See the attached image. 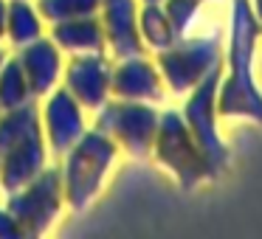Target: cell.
<instances>
[{
	"label": "cell",
	"mask_w": 262,
	"mask_h": 239,
	"mask_svg": "<svg viewBox=\"0 0 262 239\" xmlns=\"http://www.w3.org/2000/svg\"><path fill=\"white\" fill-rule=\"evenodd\" d=\"M262 23L251 0H231L228 45L217 85V118H251L262 124V90L256 85L254 57Z\"/></svg>",
	"instance_id": "cell-1"
},
{
	"label": "cell",
	"mask_w": 262,
	"mask_h": 239,
	"mask_svg": "<svg viewBox=\"0 0 262 239\" xmlns=\"http://www.w3.org/2000/svg\"><path fill=\"white\" fill-rule=\"evenodd\" d=\"M116 155H119V144L96 127L85 130L79 141L65 152V163L59 169H62L65 205L71 211H85L96 200Z\"/></svg>",
	"instance_id": "cell-2"
},
{
	"label": "cell",
	"mask_w": 262,
	"mask_h": 239,
	"mask_svg": "<svg viewBox=\"0 0 262 239\" xmlns=\"http://www.w3.org/2000/svg\"><path fill=\"white\" fill-rule=\"evenodd\" d=\"M152 155L166 172H172L183 188H194L203 180H211L209 160L203 158L200 147L194 144L192 132H189L186 121H183L181 110H164L158 115V130H155L152 141Z\"/></svg>",
	"instance_id": "cell-3"
},
{
	"label": "cell",
	"mask_w": 262,
	"mask_h": 239,
	"mask_svg": "<svg viewBox=\"0 0 262 239\" xmlns=\"http://www.w3.org/2000/svg\"><path fill=\"white\" fill-rule=\"evenodd\" d=\"M223 62V37L206 34V37H178L169 48L155 54V65L161 70L166 90L169 93H189L206 74Z\"/></svg>",
	"instance_id": "cell-4"
},
{
	"label": "cell",
	"mask_w": 262,
	"mask_h": 239,
	"mask_svg": "<svg viewBox=\"0 0 262 239\" xmlns=\"http://www.w3.org/2000/svg\"><path fill=\"white\" fill-rule=\"evenodd\" d=\"M158 110L149 102H130V99H107L96 110L93 127L110 135L119 149L133 158L152 155V141L158 130Z\"/></svg>",
	"instance_id": "cell-5"
},
{
	"label": "cell",
	"mask_w": 262,
	"mask_h": 239,
	"mask_svg": "<svg viewBox=\"0 0 262 239\" xmlns=\"http://www.w3.org/2000/svg\"><path fill=\"white\" fill-rule=\"evenodd\" d=\"M220 74H223V62L186 93V104L181 110L183 121H186L203 158L209 160L214 177L228 163V144L223 141L220 130H217V85H220Z\"/></svg>",
	"instance_id": "cell-6"
},
{
	"label": "cell",
	"mask_w": 262,
	"mask_h": 239,
	"mask_svg": "<svg viewBox=\"0 0 262 239\" xmlns=\"http://www.w3.org/2000/svg\"><path fill=\"white\" fill-rule=\"evenodd\" d=\"M65 205L62 188V169L46 166L31 183H26L17 192H9L6 208L23 228V236H40L54 225Z\"/></svg>",
	"instance_id": "cell-7"
},
{
	"label": "cell",
	"mask_w": 262,
	"mask_h": 239,
	"mask_svg": "<svg viewBox=\"0 0 262 239\" xmlns=\"http://www.w3.org/2000/svg\"><path fill=\"white\" fill-rule=\"evenodd\" d=\"M110 79H113V59L107 51L74 54L62 68V87L85 110H99L110 99Z\"/></svg>",
	"instance_id": "cell-8"
},
{
	"label": "cell",
	"mask_w": 262,
	"mask_h": 239,
	"mask_svg": "<svg viewBox=\"0 0 262 239\" xmlns=\"http://www.w3.org/2000/svg\"><path fill=\"white\" fill-rule=\"evenodd\" d=\"M40 124L48 152L65 155L82 138L85 127V107L71 96L65 87H54L46 96V104L40 107Z\"/></svg>",
	"instance_id": "cell-9"
},
{
	"label": "cell",
	"mask_w": 262,
	"mask_h": 239,
	"mask_svg": "<svg viewBox=\"0 0 262 239\" xmlns=\"http://www.w3.org/2000/svg\"><path fill=\"white\" fill-rule=\"evenodd\" d=\"M99 20L104 31V51L110 54V59L147 54V45L138 34V0H102Z\"/></svg>",
	"instance_id": "cell-10"
},
{
	"label": "cell",
	"mask_w": 262,
	"mask_h": 239,
	"mask_svg": "<svg viewBox=\"0 0 262 239\" xmlns=\"http://www.w3.org/2000/svg\"><path fill=\"white\" fill-rule=\"evenodd\" d=\"M110 96L113 99H130V102H164L166 85L161 79V70L155 59L147 54L124 57L113 62V79H110Z\"/></svg>",
	"instance_id": "cell-11"
},
{
	"label": "cell",
	"mask_w": 262,
	"mask_h": 239,
	"mask_svg": "<svg viewBox=\"0 0 262 239\" xmlns=\"http://www.w3.org/2000/svg\"><path fill=\"white\" fill-rule=\"evenodd\" d=\"M14 57L20 59V68H23L26 79H29V87H31V96L34 99H46L59 85V79H62L65 59H62L59 45L51 37H46V34L37 37L34 42L17 48Z\"/></svg>",
	"instance_id": "cell-12"
},
{
	"label": "cell",
	"mask_w": 262,
	"mask_h": 239,
	"mask_svg": "<svg viewBox=\"0 0 262 239\" xmlns=\"http://www.w3.org/2000/svg\"><path fill=\"white\" fill-rule=\"evenodd\" d=\"M48 166V147L46 138L34 135L29 141L17 144L6 155H0V188L3 192H17L26 183H31Z\"/></svg>",
	"instance_id": "cell-13"
},
{
	"label": "cell",
	"mask_w": 262,
	"mask_h": 239,
	"mask_svg": "<svg viewBox=\"0 0 262 239\" xmlns=\"http://www.w3.org/2000/svg\"><path fill=\"white\" fill-rule=\"evenodd\" d=\"M51 40L65 54H96L104 51V31L99 14L88 17H71L51 23Z\"/></svg>",
	"instance_id": "cell-14"
},
{
	"label": "cell",
	"mask_w": 262,
	"mask_h": 239,
	"mask_svg": "<svg viewBox=\"0 0 262 239\" xmlns=\"http://www.w3.org/2000/svg\"><path fill=\"white\" fill-rule=\"evenodd\" d=\"M40 132H42V124H40V104H37V99L12 110H0V155H6L9 149L40 135Z\"/></svg>",
	"instance_id": "cell-15"
},
{
	"label": "cell",
	"mask_w": 262,
	"mask_h": 239,
	"mask_svg": "<svg viewBox=\"0 0 262 239\" xmlns=\"http://www.w3.org/2000/svg\"><path fill=\"white\" fill-rule=\"evenodd\" d=\"M42 37V17L31 0H9L6 3V40L12 48H23Z\"/></svg>",
	"instance_id": "cell-16"
},
{
	"label": "cell",
	"mask_w": 262,
	"mask_h": 239,
	"mask_svg": "<svg viewBox=\"0 0 262 239\" xmlns=\"http://www.w3.org/2000/svg\"><path fill=\"white\" fill-rule=\"evenodd\" d=\"M138 34H141L147 51H164L178 40L169 17H166L161 3H141L138 6Z\"/></svg>",
	"instance_id": "cell-17"
},
{
	"label": "cell",
	"mask_w": 262,
	"mask_h": 239,
	"mask_svg": "<svg viewBox=\"0 0 262 239\" xmlns=\"http://www.w3.org/2000/svg\"><path fill=\"white\" fill-rule=\"evenodd\" d=\"M31 87L29 79H26L23 68H20L17 57H9L0 68V110H12L20 107V104L31 102Z\"/></svg>",
	"instance_id": "cell-18"
},
{
	"label": "cell",
	"mask_w": 262,
	"mask_h": 239,
	"mask_svg": "<svg viewBox=\"0 0 262 239\" xmlns=\"http://www.w3.org/2000/svg\"><path fill=\"white\" fill-rule=\"evenodd\" d=\"M99 3H102V0H34L40 17L48 20V23L99 14Z\"/></svg>",
	"instance_id": "cell-19"
},
{
	"label": "cell",
	"mask_w": 262,
	"mask_h": 239,
	"mask_svg": "<svg viewBox=\"0 0 262 239\" xmlns=\"http://www.w3.org/2000/svg\"><path fill=\"white\" fill-rule=\"evenodd\" d=\"M161 6H164V12H166V17H169L175 34L183 37L189 31V26L194 23V17H198L203 0H164Z\"/></svg>",
	"instance_id": "cell-20"
},
{
	"label": "cell",
	"mask_w": 262,
	"mask_h": 239,
	"mask_svg": "<svg viewBox=\"0 0 262 239\" xmlns=\"http://www.w3.org/2000/svg\"><path fill=\"white\" fill-rule=\"evenodd\" d=\"M12 236H23V228L9 214V208H0V239H12Z\"/></svg>",
	"instance_id": "cell-21"
},
{
	"label": "cell",
	"mask_w": 262,
	"mask_h": 239,
	"mask_svg": "<svg viewBox=\"0 0 262 239\" xmlns=\"http://www.w3.org/2000/svg\"><path fill=\"white\" fill-rule=\"evenodd\" d=\"M6 3L9 0H0V42L6 40Z\"/></svg>",
	"instance_id": "cell-22"
},
{
	"label": "cell",
	"mask_w": 262,
	"mask_h": 239,
	"mask_svg": "<svg viewBox=\"0 0 262 239\" xmlns=\"http://www.w3.org/2000/svg\"><path fill=\"white\" fill-rule=\"evenodd\" d=\"M251 6H254V14L259 17V23H262V0H251Z\"/></svg>",
	"instance_id": "cell-23"
},
{
	"label": "cell",
	"mask_w": 262,
	"mask_h": 239,
	"mask_svg": "<svg viewBox=\"0 0 262 239\" xmlns=\"http://www.w3.org/2000/svg\"><path fill=\"white\" fill-rule=\"evenodd\" d=\"M6 59H9V51H6V48H0V68H3V62H6Z\"/></svg>",
	"instance_id": "cell-24"
},
{
	"label": "cell",
	"mask_w": 262,
	"mask_h": 239,
	"mask_svg": "<svg viewBox=\"0 0 262 239\" xmlns=\"http://www.w3.org/2000/svg\"><path fill=\"white\" fill-rule=\"evenodd\" d=\"M138 3H164V0H138Z\"/></svg>",
	"instance_id": "cell-25"
},
{
	"label": "cell",
	"mask_w": 262,
	"mask_h": 239,
	"mask_svg": "<svg viewBox=\"0 0 262 239\" xmlns=\"http://www.w3.org/2000/svg\"><path fill=\"white\" fill-rule=\"evenodd\" d=\"M203 3H206V0H203Z\"/></svg>",
	"instance_id": "cell-26"
}]
</instances>
